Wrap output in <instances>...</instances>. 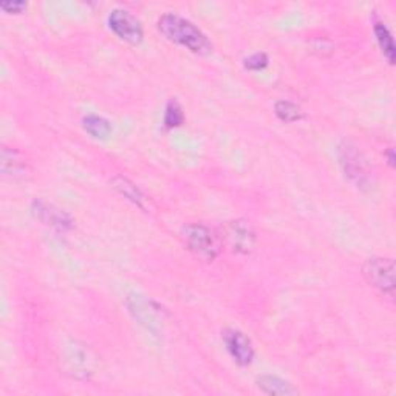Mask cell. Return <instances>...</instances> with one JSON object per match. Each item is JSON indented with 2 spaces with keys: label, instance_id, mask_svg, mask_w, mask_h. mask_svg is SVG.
I'll use <instances>...</instances> for the list:
<instances>
[{
  "label": "cell",
  "instance_id": "cell-3",
  "mask_svg": "<svg viewBox=\"0 0 396 396\" xmlns=\"http://www.w3.org/2000/svg\"><path fill=\"white\" fill-rule=\"evenodd\" d=\"M338 155H339V163L344 169L345 175L352 179V182L358 187H367L370 184V169H368L367 160L361 152L358 150L355 144L350 141L340 142L338 147Z\"/></svg>",
  "mask_w": 396,
  "mask_h": 396
},
{
  "label": "cell",
  "instance_id": "cell-20",
  "mask_svg": "<svg viewBox=\"0 0 396 396\" xmlns=\"http://www.w3.org/2000/svg\"><path fill=\"white\" fill-rule=\"evenodd\" d=\"M387 158H389V165H390L392 167H395L396 157H395V150H393V147H389V150H387Z\"/></svg>",
  "mask_w": 396,
  "mask_h": 396
},
{
  "label": "cell",
  "instance_id": "cell-15",
  "mask_svg": "<svg viewBox=\"0 0 396 396\" xmlns=\"http://www.w3.org/2000/svg\"><path fill=\"white\" fill-rule=\"evenodd\" d=\"M274 112L277 115L278 120H282L285 123H294V121H299L302 118V110L301 107L291 103V101H277L274 105Z\"/></svg>",
  "mask_w": 396,
  "mask_h": 396
},
{
  "label": "cell",
  "instance_id": "cell-10",
  "mask_svg": "<svg viewBox=\"0 0 396 396\" xmlns=\"http://www.w3.org/2000/svg\"><path fill=\"white\" fill-rule=\"evenodd\" d=\"M2 172L4 175H11V177H24L30 170L28 161L25 160V157L14 149H2Z\"/></svg>",
  "mask_w": 396,
  "mask_h": 396
},
{
  "label": "cell",
  "instance_id": "cell-7",
  "mask_svg": "<svg viewBox=\"0 0 396 396\" xmlns=\"http://www.w3.org/2000/svg\"><path fill=\"white\" fill-rule=\"evenodd\" d=\"M109 26L110 30L129 43H140L142 41V25L141 22L125 10H113L109 14Z\"/></svg>",
  "mask_w": 396,
  "mask_h": 396
},
{
  "label": "cell",
  "instance_id": "cell-5",
  "mask_svg": "<svg viewBox=\"0 0 396 396\" xmlns=\"http://www.w3.org/2000/svg\"><path fill=\"white\" fill-rule=\"evenodd\" d=\"M95 356L90 352V348L79 344V342H71L66 345L64 355H62V365L66 368V373L73 377H88L95 370Z\"/></svg>",
  "mask_w": 396,
  "mask_h": 396
},
{
  "label": "cell",
  "instance_id": "cell-17",
  "mask_svg": "<svg viewBox=\"0 0 396 396\" xmlns=\"http://www.w3.org/2000/svg\"><path fill=\"white\" fill-rule=\"evenodd\" d=\"M113 184H115V187L118 189V191H120L124 197H127L129 200H132L133 203H137L138 206H142L144 197H142L141 191H140V189H138L137 186L132 184V183L129 182V179H125V178L120 177V178H116V179H115Z\"/></svg>",
  "mask_w": 396,
  "mask_h": 396
},
{
  "label": "cell",
  "instance_id": "cell-14",
  "mask_svg": "<svg viewBox=\"0 0 396 396\" xmlns=\"http://www.w3.org/2000/svg\"><path fill=\"white\" fill-rule=\"evenodd\" d=\"M375 33H376V38L377 42H380V47L384 53V56L387 58V61L390 62V64H395V43H393V38L389 31V28L382 24V22H376L375 24Z\"/></svg>",
  "mask_w": 396,
  "mask_h": 396
},
{
  "label": "cell",
  "instance_id": "cell-18",
  "mask_svg": "<svg viewBox=\"0 0 396 396\" xmlns=\"http://www.w3.org/2000/svg\"><path fill=\"white\" fill-rule=\"evenodd\" d=\"M269 64V59L265 55V53H254V55H251L249 58L245 59V67L248 70H264L266 68Z\"/></svg>",
  "mask_w": 396,
  "mask_h": 396
},
{
  "label": "cell",
  "instance_id": "cell-12",
  "mask_svg": "<svg viewBox=\"0 0 396 396\" xmlns=\"http://www.w3.org/2000/svg\"><path fill=\"white\" fill-rule=\"evenodd\" d=\"M129 308L133 313L135 319H138L140 323L146 325L149 330H154L155 327V310L152 308V305L147 299H144L142 296H130L129 297Z\"/></svg>",
  "mask_w": 396,
  "mask_h": 396
},
{
  "label": "cell",
  "instance_id": "cell-1",
  "mask_svg": "<svg viewBox=\"0 0 396 396\" xmlns=\"http://www.w3.org/2000/svg\"><path fill=\"white\" fill-rule=\"evenodd\" d=\"M158 30L163 33L170 42H175L197 55H208L212 51V43L198 26L191 21L175 13H166L160 17Z\"/></svg>",
  "mask_w": 396,
  "mask_h": 396
},
{
  "label": "cell",
  "instance_id": "cell-8",
  "mask_svg": "<svg viewBox=\"0 0 396 396\" xmlns=\"http://www.w3.org/2000/svg\"><path fill=\"white\" fill-rule=\"evenodd\" d=\"M222 335H223L224 345H226V350L232 356L234 361L241 367L249 365L253 363L254 347H253V342H251V339L245 335V333L240 330L228 328L224 330Z\"/></svg>",
  "mask_w": 396,
  "mask_h": 396
},
{
  "label": "cell",
  "instance_id": "cell-9",
  "mask_svg": "<svg viewBox=\"0 0 396 396\" xmlns=\"http://www.w3.org/2000/svg\"><path fill=\"white\" fill-rule=\"evenodd\" d=\"M33 214L38 217L42 223L48 224V226L55 228L58 231H68L73 226V222L68 217V214L55 208L53 204L47 202L34 200L33 202Z\"/></svg>",
  "mask_w": 396,
  "mask_h": 396
},
{
  "label": "cell",
  "instance_id": "cell-13",
  "mask_svg": "<svg viewBox=\"0 0 396 396\" xmlns=\"http://www.w3.org/2000/svg\"><path fill=\"white\" fill-rule=\"evenodd\" d=\"M83 125L87 133L92 135L96 140H105L110 137L112 124L109 120L103 118L99 115H87L83 120Z\"/></svg>",
  "mask_w": 396,
  "mask_h": 396
},
{
  "label": "cell",
  "instance_id": "cell-16",
  "mask_svg": "<svg viewBox=\"0 0 396 396\" xmlns=\"http://www.w3.org/2000/svg\"><path fill=\"white\" fill-rule=\"evenodd\" d=\"M184 121V113L182 105L177 101V99H169L166 104V110H165V127L166 129H174L182 125Z\"/></svg>",
  "mask_w": 396,
  "mask_h": 396
},
{
  "label": "cell",
  "instance_id": "cell-6",
  "mask_svg": "<svg viewBox=\"0 0 396 396\" xmlns=\"http://www.w3.org/2000/svg\"><path fill=\"white\" fill-rule=\"evenodd\" d=\"M224 239L232 251L240 254L253 253L256 248V232L248 220H234L224 226Z\"/></svg>",
  "mask_w": 396,
  "mask_h": 396
},
{
  "label": "cell",
  "instance_id": "cell-4",
  "mask_svg": "<svg viewBox=\"0 0 396 396\" xmlns=\"http://www.w3.org/2000/svg\"><path fill=\"white\" fill-rule=\"evenodd\" d=\"M363 274L365 281L384 294L395 293V262L387 257H372L364 264Z\"/></svg>",
  "mask_w": 396,
  "mask_h": 396
},
{
  "label": "cell",
  "instance_id": "cell-11",
  "mask_svg": "<svg viewBox=\"0 0 396 396\" xmlns=\"http://www.w3.org/2000/svg\"><path fill=\"white\" fill-rule=\"evenodd\" d=\"M257 387L266 395H278V396H291L297 395L296 387L291 382H288L282 377L273 376V375H262L257 377Z\"/></svg>",
  "mask_w": 396,
  "mask_h": 396
},
{
  "label": "cell",
  "instance_id": "cell-2",
  "mask_svg": "<svg viewBox=\"0 0 396 396\" xmlns=\"http://www.w3.org/2000/svg\"><path fill=\"white\" fill-rule=\"evenodd\" d=\"M183 240L189 251L204 260H214L219 254V241L214 232L202 223L186 224L182 231Z\"/></svg>",
  "mask_w": 396,
  "mask_h": 396
},
{
  "label": "cell",
  "instance_id": "cell-19",
  "mask_svg": "<svg viewBox=\"0 0 396 396\" xmlns=\"http://www.w3.org/2000/svg\"><path fill=\"white\" fill-rule=\"evenodd\" d=\"M0 8H2L5 13L17 14V13H22L24 10H26V4L25 2H2L0 4Z\"/></svg>",
  "mask_w": 396,
  "mask_h": 396
}]
</instances>
